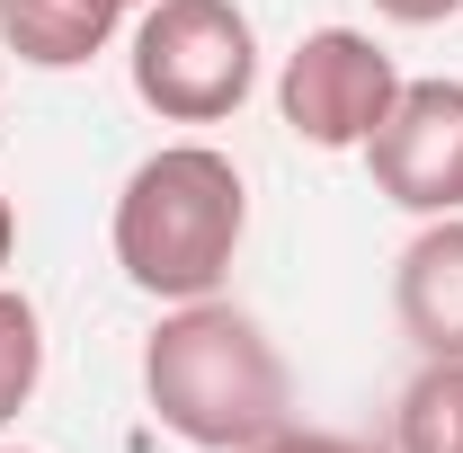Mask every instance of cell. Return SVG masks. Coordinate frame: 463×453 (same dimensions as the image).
Returning <instances> with one entry per match:
<instances>
[{
	"label": "cell",
	"instance_id": "obj_3",
	"mask_svg": "<svg viewBox=\"0 0 463 453\" xmlns=\"http://www.w3.org/2000/svg\"><path fill=\"white\" fill-rule=\"evenodd\" d=\"M259 89V36L241 0H152L134 18V98L161 125H223Z\"/></svg>",
	"mask_w": 463,
	"mask_h": 453
},
{
	"label": "cell",
	"instance_id": "obj_9",
	"mask_svg": "<svg viewBox=\"0 0 463 453\" xmlns=\"http://www.w3.org/2000/svg\"><path fill=\"white\" fill-rule=\"evenodd\" d=\"M36 383H45V320L18 284H0V427L36 400Z\"/></svg>",
	"mask_w": 463,
	"mask_h": 453
},
{
	"label": "cell",
	"instance_id": "obj_13",
	"mask_svg": "<svg viewBox=\"0 0 463 453\" xmlns=\"http://www.w3.org/2000/svg\"><path fill=\"white\" fill-rule=\"evenodd\" d=\"M116 9H152V0H116Z\"/></svg>",
	"mask_w": 463,
	"mask_h": 453
},
{
	"label": "cell",
	"instance_id": "obj_5",
	"mask_svg": "<svg viewBox=\"0 0 463 453\" xmlns=\"http://www.w3.org/2000/svg\"><path fill=\"white\" fill-rule=\"evenodd\" d=\"M365 170L374 196L419 223L463 214V80H402L392 116L365 143Z\"/></svg>",
	"mask_w": 463,
	"mask_h": 453
},
{
	"label": "cell",
	"instance_id": "obj_7",
	"mask_svg": "<svg viewBox=\"0 0 463 453\" xmlns=\"http://www.w3.org/2000/svg\"><path fill=\"white\" fill-rule=\"evenodd\" d=\"M116 18V0H0V45L27 71H80L108 54Z\"/></svg>",
	"mask_w": 463,
	"mask_h": 453
},
{
	"label": "cell",
	"instance_id": "obj_6",
	"mask_svg": "<svg viewBox=\"0 0 463 453\" xmlns=\"http://www.w3.org/2000/svg\"><path fill=\"white\" fill-rule=\"evenodd\" d=\"M392 311H402V338L428 365H463V214H437L402 249L392 267Z\"/></svg>",
	"mask_w": 463,
	"mask_h": 453
},
{
	"label": "cell",
	"instance_id": "obj_2",
	"mask_svg": "<svg viewBox=\"0 0 463 453\" xmlns=\"http://www.w3.org/2000/svg\"><path fill=\"white\" fill-rule=\"evenodd\" d=\"M250 231V187L232 170V152L214 143H161L152 161H134V178L116 187V267L134 293L152 302H205L223 293L232 258Z\"/></svg>",
	"mask_w": 463,
	"mask_h": 453
},
{
	"label": "cell",
	"instance_id": "obj_1",
	"mask_svg": "<svg viewBox=\"0 0 463 453\" xmlns=\"http://www.w3.org/2000/svg\"><path fill=\"white\" fill-rule=\"evenodd\" d=\"M143 400L178 445L250 453L268 427H286V356L223 293L170 302L161 329L143 338Z\"/></svg>",
	"mask_w": 463,
	"mask_h": 453
},
{
	"label": "cell",
	"instance_id": "obj_14",
	"mask_svg": "<svg viewBox=\"0 0 463 453\" xmlns=\"http://www.w3.org/2000/svg\"><path fill=\"white\" fill-rule=\"evenodd\" d=\"M0 453H27V445H0Z\"/></svg>",
	"mask_w": 463,
	"mask_h": 453
},
{
	"label": "cell",
	"instance_id": "obj_10",
	"mask_svg": "<svg viewBox=\"0 0 463 453\" xmlns=\"http://www.w3.org/2000/svg\"><path fill=\"white\" fill-rule=\"evenodd\" d=\"M250 453H402V445H365V436H339V427H268Z\"/></svg>",
	"mask_w": 463,
	"mask_h": 453
},
{
	"label": "cell",
	"instance_id": "obj_8",
	"mask_svg": "<svg viewBox=\"0 0 463 453\" xmlns=\"http://www.w3.org/2000/svg\"><path fill=\"white\" fill-rule=\"evenodd\" d=\"M392 445L402 453H463V365H428L392 409Z\"/></svg>",
	"mask_w": 463,
	"mask_h": 453
},
{
	"label": "cell",
	"instance_id": "obj_4",
	"mask_svg": "<svg viewBox=\"0 0 463 453\" xmlns=\"http://www.w3.org/2000/svg\"><path fill=\"white\" fill-rule=\"evenodd\" d=\"M392 98H402V71L365 27H312L277 71V116L312 152H365Z\"/></svg>",
	"mask_w": 463,
	"mask_h": 453
},
{
	"label": "cell",
	"instance_id": "obj_12",
	"mask_svg": "<svg viewBox=\"0 0 463 453\" xmlns=\"http://www.w3.org/2000/svg\"><path fill=\"white\" fill-rule=\"evenodd\" d=\"M9 258H18V205L0 196V276H9Z\"/></svg>",
	"mask_w": 463,
	"mask_h": 453
},
{
	"label": "cell",
	"instance_id": "obj_11",
	"mask_svg": "<svg viewBox=\"0 0 463 453\" xmlns=\"http://www.w3.org/2000/svg\"><path fill=\"white\" fill-rule=\"evenodd\" d=\"M374 9H383L392 27H437V18H455L463 0H374Z\"/></svg>",
	"mask_w": 463,
	"mask_h": 453
}]
</instances>
